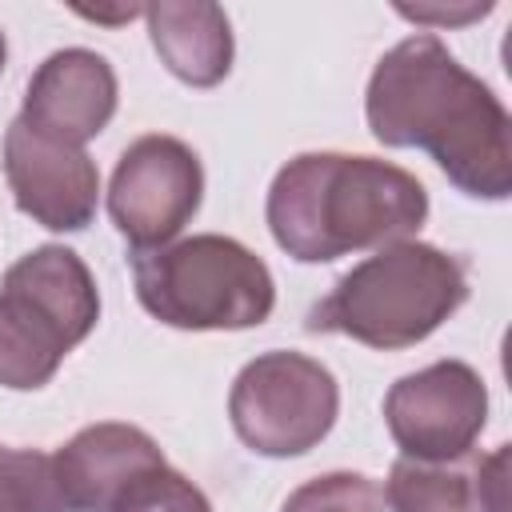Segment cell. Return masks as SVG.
Listing matches in <instances>:
<instances>
[{
  "mask_svg": "<svg viewBox=\"0 0 512 512\" xmlns=\"http://www.w3.org/2000/svg\"><path fill=\"white\" fill-rule=\"evenodd\" d=\"M368 128L380 144L424 148L444 176L484 200L512 192V124L504 104L432 32L400 40L368 80Z\"/></svg>",
  "mask_w": 512,
  "mask_h": 512,
  "instance_id": "6da1fadb",
  "label": "cell"
},
{
  "mask_svg": "<svg viewBox=\"0 0 512 512\" xmlns=\"http://www.w3.org/2000/svg\"><path fill=\"white\" fill-rule=\"evenodd\" d=\"M428 216L424 184L384 160L304 152L268 188V228L304 264L336 260L372 244H396Z\"/></svg>",
  "mask_w": 512,
  "mask_h": 512,
  "instance_id": "7a4b0ae2",
  "label": "cell"
},
{
  "mask_svg": "<svg viewBox=\"0 0 512 512\" xmlns=\"http://www.w3.org/2000/svg\"><path fill=\"white\" fill-rule=\"evenodd\" d=\"M468 296L464 260L420 240H396L344 272L308 312L312 332H344L368 348H408L432 336Z\"/></svg>",
  "mask_w": 512,
  "mask_h": 512,
  "instance_id": "3957f363",
  "label": "cell"
},
{
  "mask_svg": "<svg viewBox=\"0 0 512 512\" xmlns=\"http://www.w3.org/2000/svg\"><path fill=\"white\" fill-rule=\"evenodd\" d=\"M140 304L172 328H252L276 304L268 264L228 236H192L152 252H132Z\"/></svg>",
  "mask_w": 512,
  "mask_h": 512,
  "instance_id": "277c9868",
  "label": "cell"
},
{
  "mask_svg": "<svg viewBox=\"0 0 512 512\" xmlns=\"http://www.w3.org/2000/svg\"><path fill=\"white\" fill-rule=\"evenodd\" d=\"M100 296L88 264L60 244L20 256L0 284V384L40 388L96 328Z\"/></svg>",
  "mask_w": 512,
  "mask_h": 512,
  "instance_id": "5b68a950",
  "label": "cell"
},
{
  "mask_svg": "<svg viewBox=\"0 0 512 512\" xmlns=\"http://www.w3.org/2000/svg\"><path fill=\"white\" fill-rule=\"evenodd\" d=\"M340 408L332 372L304 352H264L232 384L228 416L236 436L260 456H300L316 448Z\"/></svg>",
  "mask_w": 512,
  "mask_h": 512,
  "instance_id": "8992f818",
  "label": "cell"
},
{
  "mask_svg": "<svg viewBox=\"0 0 512 512\" xmlns=\"http://www.w3.org/2000/svg\"><path fill=\"white\" fill-rule=\"evenodd\" d=\"M200 192V156L184 140L152 132L124 148L112 172L108 212L136 252H152L164 248L196 216Z\"/></svg>",
  "mask_w": 512,
  "mask_h": 512,
  "instance_id": "52a82bcc",
  "label": "cell"
},
{
  "mask_svg": "<svg viewBox=\"0 0 512 512\" xmlns=\"http://www.w3.org/2000/svg\"><path fill=\"white\" fill-rule=\"evenodd\" d=\"M484 416V380L460 360H440L400 376L384 400L388 432L412 460H452L472 452Z\"/></svg>",
  "mask_w": 512,
  "mask_h": 512,
  "instance_id": "ba28073f",
  "label": "cell"
},
{
  "mask_svg": "<svg viewBox=\"0 0 512 512\" xmlns=\"http://www.w3.org/2000/svg\"><path fill=\"white\" fill-rule=\"evenodd\" d=\"M4 176L16 208L52 232H80L96 216L100 172L92 156L28 128L20 116L4 136Z\"/></svg>",
  "mask_w": 512,
  "mask_h": 512,
  "instance_id": "9c48e42d",
  "label": "cell"
},
{
  "mask_svg": "<svg viewBox=\"0 0 512 512\" xmlns=\"http://www.w3.org/2000/svg\"><path fill=\"white\" fill-rule=\"evenodd\" d=\"M116 112V72L100 52L60 48L52 52L24 92L20 120L60 144L92 140Z\"/></svg>",
  "mask_w": 512,
  "mask_h": 512,
  "instance_id": "30bf717a",
  "label": "cell"
},
{
  "mask_svg": "<svg viewBox=\"0 0 512 512\" xmlns=\"http://www.w3.org/2000/svg\"><path fill=\"white\" fill-rule=\"evenodd\" d=\"M160 464L156 440L132 424H92L52 456L64 512H108L136 476Z\"/></svg>",
  "mask_w": 512,
  "mask_h": 512,
  "instance_id": "8fae6325",
  "label": "cell"
},
{
  "mask_svg": "<svg viewBox=\"0 0 512 512\" xmlns=\"http://www.w3.org/2000/svg\"><path fill=\"white\" fill-rule=\"evenodd\" d=\"M508 456V444H500L492 456H400L388 472L384 504L392 512H508Z\"/></svg>",
  "mask_w": 512,
  "mask_h": 512,
  "instance_id": "7c38bea8",
  "label": "cell"
},
{
  "mask_svg": "<svg viewBox=\"0 0 512 512\" xmlns=\"http://www.w3.org/2000/svg\"><path fill=\"white\" fill-rule=\"evenodd\" d=\"M148 32L152 44L160 52V60L168 64L172 76H180L192 88H212L228 76L232 68V28L220 4H148Z\"/></svg>",
  "mask_w": 512,
  "mask_h": 512,
  "instance_id": "4fadbf2b",
  "label": "cell"
},
{
  "mask_svg": "<svg viewBox=\"0 0 512 512\" xmlns=\"http://www.w3.org/2000/svg\"><path fill=\"white\" fill-rule=\"evenodd\" d=\"M0 512H64L52 456L0 444Z\"/></svg>",
  "mask_w": 512,
  "mask_h": 512,
  "instance_id": "5bb4252c",
  "label": "cell"
},
{
  "mask_svg": "<svg viewBox=\"0 0 512 512\" xmlns=\"http://www.w3.org/2000/svg\"><path fill=\"white\" fill-rule=\"evenodd\" d=\"M384 488L360 472H328L300 484L284 512H384Z\"/></svg>",
  "mask_w": 512,
  "mask_h": 512,
  "instance_id": "9a60e30c",
  "label": "cell"
},
{
  "mask_svg": "<svg viewBox=\"0 0 512 512\" xmlns=\"http://www.w3.org/2000/svg\"><path fill=\"white\" fill-rule=\"evenodd\" d=\"M108 512H212V504L204 500V492L188 476H180L168 464H160V468L136 476L112 500Z\"/></svg>",
  "mask_w": 512,
  "mask_h": 512,
  "instance_id": "2e32d148",
  "label": "cell"
},
{
  "mask_svg": "<svg viewBox=\"0 0 512 512\" xmlns=\"http://www.w3.org/2000/svg\"><path fill=\"white\" fill-rule=\"evenodd\" d=\"M4 52H8V48H4V32H0V68H4Z\"/></svg>",
  "mask_w": 512,
  "mask_h": 512,
  "instance_id": "e0dca14e",
  "label": "cell"
}]
</instances>
